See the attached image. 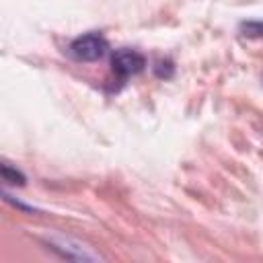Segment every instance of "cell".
Here are the masks:
<instances>
[{
    "instance_id": "1",
    "label": "cell",
    "mask_w": 263,
    "mask_h": 263,
    "mask_svg": "<svg viewBox=\"0 0 263 263\" xmlns=\"http://www.w3.org/2000/svg\"><path fill=\"white\" fill-rule=\"evenodd\" d=\"M107 39L101 33H86L70 43V55L78 62H97L107 53Z\"/></svg>"
},
{
    "instance_id": "2",
    "label": "cell",
    "mask_w": 263,
    "mask_h": 263,
    "mask_svg": "<svg viewBox=\"0 0 263 263\" xmlns=\"http://www.w3.org/2000/svg\"><path fill=\"white\" fill-rule=\"evenodd\" d=\"M144 66H146V58L129 47H121L111 55V68L119 78L136 76L144 70Z\"/></svg>"
},
{
    "instance_id": "3",
    "label": "cell",
    "mask_w": 263,
    "mask_h": 263,
    "mask_svg": "<svg viewBox=\"0 0 263 263\" xmlns=\"http://www.w3.org/2000/svg\"><path fill=\"white\" fill-rule=\"evenodd\" d=\"M49 242H51V249L58 251L66 259H78V261H97L99 259V255L92 253L88 247L74 242L70 238H58V240H49Z\"/></svg>"
},
{
    "instance_id": "4",
    "label": "cell",
    "mask_w": 263,
    "mask_h": 263,
    "mask_svg": "<svg viewBox=\"0 0 263 263\" xmlns=\"http://www.w3.org/2000/svg\"><path fill=\"white\" fill-rule=\"evenodd\" d=\"M2 179H4L6 183H10V185H25V177H23V173L16 171V168H12L8 162L2 164Z\"/></svg>"
},
{
    "instance_id": "5",
    "label": "cell",
    "mask_w": 263,
    "mask_h": 263,
    "mask_svg": "<svg viewBox=\"0 0 263 263\" xmlns=\"http://www.w3.org/2000/svg\"><path fill=\"white\" fill-rule=\"evenodd\" d=\"M240 31H242V35H247V37H263V23H259V21L242 23V25H240Z\"/></svg>"
}]
</instances>
